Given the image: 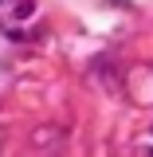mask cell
Instances as JSON below:
<instances>
[{
  "mask_svg": "<svg viewBox=\"0 0 153 157\" xmlns=\"http://www.w3.org/2000/svg\"><path fill=\"white\" fill-rule=\"evenodd\" d=\"M32 12H36V4H32V0H20V8H16V16H20V20H28V16H32Z\"/></svg>",
  "mask_w": 153,
  "mask_h": 157,
  "instance_id": "1",
  "label": "cell"
}]
</instances>
